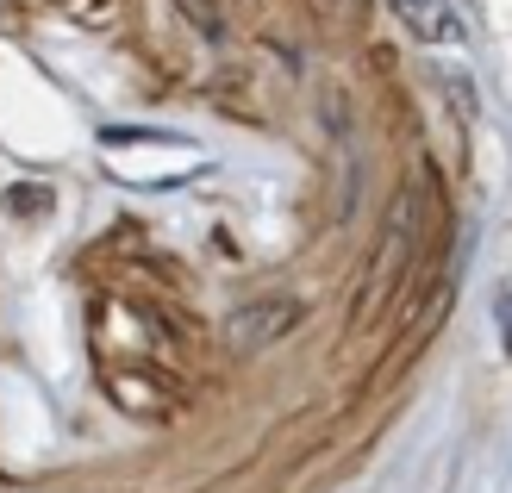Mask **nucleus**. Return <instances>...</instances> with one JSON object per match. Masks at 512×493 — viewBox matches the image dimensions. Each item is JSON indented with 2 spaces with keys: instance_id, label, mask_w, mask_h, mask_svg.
I'll list each match as a JSON object with an SVG mask.
<instances>
[{
  "instance_id": "5",
  "label": "nucleus",
  "mask_w": 512,
  "mask_h": 493,
  "mask_svg": "<svg viewBox=\"0 0 512 493\" xmlns=\"http://www.w3.org/2000/svg\"><path fill=\"white\" fill-rule=\"evenodd\" d=\"M313 13L325 19V32L356 38V32H363V19H369V0H313Z\"/></svg>"
},
{
  "instance_id": "3",
  "label": "nucleus",
  "mask_w": 512,
  "mask_h": 493,
  "mask_svg": "<svg viewBox=\"0 0 512 493\" xmlns=\"http://www.w3.org/2000/svg\"><path fill=\"white\" fill-rule=\"evenodd\" d=\"M107 394H113V406L138 412V419H169V412L182 406V387H175V375H163V369H113Z\"/></svg>"
},
{
  "instance_id": "6",
  "label": "nucleus",
  "mask_w": 512,
  "mask_h": 493,
  "mask_svg": "<svg viewBox=\"0 0 512 493\" xmlns=\"http://www.w3.org/2000/svg\"><path fill=\"white\" fill-rule=\"evenodd\" d=\"M182 13L200 38H219L225 32V0H182Z\"/></svg>"
},
{
  "instance_id": "2",
  "label": "nucleus",
  "mask_w": 512,
  "mask_h": 493,
  "mask_svg": "<svg viewBox=\"0 0 512 493\" xmlns=\"http://www.w3.org/2000/svg\"><path fill=\"white\" fill-rule=\"evenodd\" d=\"M300 325V300H250V306H238L232 319H225V344H232L238 356H250V350H269L275 337H288Z\"/></svg>"
},
{
  "instance_id": "1",
  "label": "nucleus",
  "mask_w": 512,
  "mask_h": 493,
  "mask_svg": "<svg viewBox=\"0 0 512 493\" xmlns=\"http://www.w3.org/2000/svg\"><path fill=\"white\" fill-rule=\"evenodd\" d=\"M419 188H406L400 206H394V225H388V238H381V256L369 263V281H363V300H356V325H369V313L381 300L394 294V281L400 275H413V256H419Z\"/></svg>"
},
{
  "instance_id": "8",
  "label": "nucleus",
  "mask_w": 512,
  "mask_h": 493,
  "mask_svg": "<svg viewBox=\"0 0 512 493\" xmlns=\"http://www.w3.org/2000/svg\"><path fill=\"white\" fill-rule=\"evenodd\" d=\"M500 325H506V350H512V294L500 300Z\"/></svg>"
},
{
  "instance_id": "7",
  "label": "nucleus",
  "mask_w": 512,
  "mask_h": 493,
  "mask_svg": "<svg viewBox=\"0 0 512 493\" xmlns=\"http://www.w3.org/2000/svg\"><path fill=\"white\" fill-rule=\"evenodd\" d=\"M7 206H13V213H38V206H50V194L38 188V181H19V188L7 194Z\"/></svg>"
},
{
  "instance_id": "4",
  "label": "nucleus",
  "mask_w": 512,
  "mask_h": 493,
  "mask_svg": "<svg viewBox=\"0 0 512 493\" xmlns=\"http://www.w3.org/2000/svg\"><path fill=\"white\" fill-rule=\"evenodd\" d=\"M400 13V25L425 44H463V19H456L450 0H388Z\"/></svg>"
}]
</instances>
